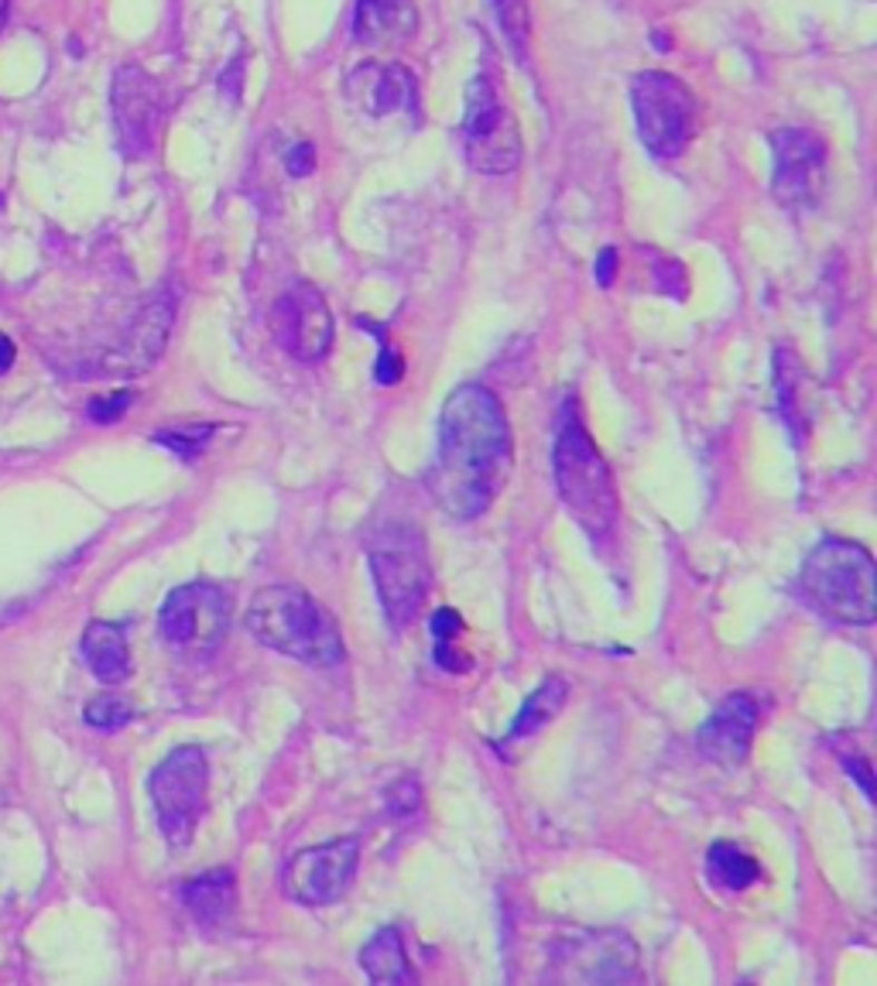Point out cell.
<instances>
[{
  "label": "cell",
  "instance_id": "6da1fadb",
  "mask_svg": "<svg viewBox=\"0 0 877 986\" xmlns=\"http://www.w3.org/2000/svg\"><path fill=\"white\" fill-rule=\"evenodd\" d=\"M515 466L511 426L500 398L484 384H459L436 429V459L426 487L452 521H477L500 497Z\"/></svg>",
  "mask_w": 877,
  "mask_h": 986
},
{
  "label": "cell",
  "instance_id": "7a4b0ae2",
  "mask_svg": "<svg viewBox=\"0 0 877 986\" xmlns=\"http://www.w3.org/2000/svg\"><path fill=\"white\" fill-rule=\"evenodd\" d=\"M247 631L267 651L309 668H337L343 662V637L333 617L299 586H264L251 596Z\"/></svg>",
  "mask_w": 877,
  "mask_h": 986
},
{
  "label": "cell",
  "instance_id": "3957f363",
  "mask_svg": "<svg viewBox=\"0 0 877 986\" xmlns=\"http://www.w3.org/2000/svg\"><path fill=\"white\" fill-rule=\"evenodd\" d=\"M874 579L877 566L864 545L847 538H822L806 555L796 589L819 617L847 627H870L877 617Z\"/></svg>",
  "mask_w": 877,
  "mask_h": 986
},
{
  "label": "cell",
  "instance_id": "277c9868",
  "mask_svg": "<svg viewBox=\"0 0 877 986\" xmlns=\"http://www.w3.org/2000/svg\"><path fill=\"white\" fill-rule=\"evenodd\" d=\"M552 477H556L559 500L573 514V521L589 535L593 545H607L617 525V487L607 459L600 456L589 432L569 408L556 449H552Z\"/></svg>",
  "mask_w": 877,
  "mask_h": 986
},
{
  "label": "cell",
  "instance_id": "5b68a950",
  "mask_svg": "<svg viewBox=\"0 0 877 986\" xmlns=\"http://www.w3.org/2000/svg\"><path fill=\"white\" fill-rule=\"evenodd\" d=\"M627 97L637 137L649 155L679 158L700 127V104L692 97V89L672 72L644 69L631 79Z\"/></svg>",
  "mask_w": 877,
  "mask_h": 986
},
{
  "label": "cell",
  "instance_id": "8992f818",
  "mask_svg": "<svg viewBox=\"0 0 877 986\" xmlns=\"http://www.w3.org/2000/svg\"><path fill=\"white\" fill-rule=\"evenodd\" d=\"M367 562H371V579L391 631H405L419 617L432 583L422 538L405 528H388L367 548Z\"/></svg>",
  "mask_w": 877,
  "mask_h": 986
},
{
  "label": "cell",
  "instance_id": "52a82bcc",
  "mask_svg": "<svg viewBox=\"0 0 877 986\" xmlns=\"http://www.w3.org/2000/svg\"><path fill=\"white\" fill-rule=\"evenodd\" d=\"M459 145L467 165L484 175H507L522 165V127L484 72L467 82Z\"/></svg>",
  "mask_w": 877,
  "mask_h": 986
},
{
  "label": "cell",
  "instance_id": "ba28073f",
  "mask_svg": "<svg viewBox=\"0 0 877 986\" xmlns=\"http://www.w3.org/2000/svg\"><path fill=\"white\" fill-rule=\"evenodd\" d=\"M206 788H209V764H206L203 746L196 743L175 746L148 778L158 829L175 853L186 850L196 836V826L206 809Z\"/></svg>",
  "mask_w": 877,
  "mask_h": 986
},
{
  "label": "cell",
  "instance_id": "9c48e42d",
  "mask_svg": "<svg viewBox=\"0 0 877 986\" xmlns=\"http://www.w3.org/2000/svg\"><path fill=\"white\" fill-rule=\"evenodd\" d=\"M230 627V599L213 583H186L168 593L158 614L162 641L182 657H209Z\"/></svg>",
  "mask_w": 877,
  "mask_h": 986
},
{
  "label": "cell",
  "instance_id": "30bf717a",
  "mask_svg": "<svg viewBox=\"0 0 877 986\" xmlns=\"http://www.w3.org/2000/svg\"><path fill=\"white\" fill-rule=\"evenodd\" d=\"M552 979L563 983H624L637 976V946L624 931H576L548 949Z\"/></svg>",
  "mask_w": 877,
  "mask_h": 986
},
{
  "label": "cell",
  "instance_id": "8fae6325",
  "mask_svg": "<svg viewBox=\"0 0 877 986\" xmlns=\"http://www.w3.org/2000/svg\"><path fill=\"white\" fill-rule=\"evenodd\" d=\"M771 193L789 209H812L826 193V145L806 127H781L771 134Z\"/></svg>",
  "mask_w": 877,
  "mask_h": 986
},
{
  "label": "cell",
  "instance_id": "7c38bea8",
  "mask_svg": "<svg viewBox=\"0 0 877 986\" xmlns=\"http://www.w3.org/2000/svg\"><path fill=\"white\" fill-rule=\"evenodd\" d=\"M360 867V842L357 836H340L295 853L285 867V887L299 905L330 908L337 905Z\"/></svg>",
  "mask_w": 877,
  "mask_h": 986
},
{
  "label": "cell",
  "instance_id": "4fadbf2b",
  "mask_svg": "<svg viewBox=\"0 0 877 986\" xmlns=\"http://www.w3.org/2000/svg\"><path fill=\"white\" fill-rule=\"evenodd\" d=\"M271 336L292 360L315 363L333 346V312L309 281H295L271 309Z\"/></svg>",
  "mask_w": 877,
  "mask_h": 986
},
{
  "label": "cell",
  "instance_id": "5bb4252c",
  "mask_svg": "<svg viewBox=\"0 0 877 986\" xmlns=\"http://www.w3.org/2000/svg\"><path fill=\"white\" fill-rule=\"evenodd\" d=\"M110 104H114V124L124 140V148L130 155H142L155 145L162 117H165V100L158 82L137 66H124L114 76L110 89Z\"/></svg>",
  "mask_w": 877,
  "mask_h": 986
},
{
  "label": "cell",
  "instance_id": "9a60e30c",
  "mask_svg": "<svg viewBox=\"0 0 877 986\" xmlns=\"http://www.w3.org/2000/svg\"><path fill=\"white\" fill-rule=\"evenodd\" d=\"M758 730V702L744 692L727 695L696 733L700 754L720 768H741L751 754Z\"/></svg>",
  "mask_w": 877,
  "mask_h": 986
},
{
  "label": "cell",
  "instance_id": "2e32d148",
  "mask_svg": "<svg viewBox=\"0 0 877 986\" xmlns=\"http://www.w3.org/2000/svg\"><path fill=\"white\" fill-rule=\"evenodd\" d=\"M350 100L371 117H391L415 110V76L405 66H360L347 79Z\"/></svg>",
  "mask_w": 877,
  "mask_h": 986
},
{
  "label": "cell",
  "instance_id": "e0dca14e",
  "mask_svg": "<svg viewBox=\"0 0 877 986\" xmlns=\"http://www.w3.org/2000/svg\"><path fill=\"white\" fill-rule=\"evenodd\" d=\"M419 28L415 0H357L353 4V38L367 49H394Z\"/></svg>",
  "mask_w": 877,
  "mask_h": 986
},
{
  "label": "cell",
  "instance_id": "ac0fdd59",
  "mask_svg": "<svg viewBox=\"0 0 877 986\" xmlns=\"http://www.w3.org/2000/svg\"><path fill=\"white\" fill-rule=\"evenodd\" d=\"M168 322H172V305L168 302L165 305L162 302L145 305V312L137 315L134 329L127 333L124 346L114 353V360L107 367L134 373V370H145L148 363H155V357L162 353V346L168 340Z\"/></svg>",
  "mask_w": 877,
  "mask_h": 986
},
{
  "label": "cell",
  "instance_id": "d6986e66",
  "mask_svg": "<svg viewBox=\"0 0 877 986\" xmlns=\"http://www.w3.org/2000/svg\"><path fill=\"white\" fill-rule=\"evenodd\" d=\"M182 895V905H186V911L206 925V928H216L230 918V911H234L237 905V880H234V870H209V873H199L193 880H186L178 887Z\"/></svg>",
  "mask_w": 877,
  "mask_h": 986
},
{
  "label": "cell",
  "instance_id": "ffe728a7",
  "mask_svg": "<svg viewBox=\"0 0 877 986\" xmlns=\"http://www.w3.org/2000/svg\"><path fill=\"white\" fill-rule=\"evenodd\" d=\"M79 651H82V662L86 668L94 672L100 682H120L127 679L130 672V651H127V637L117 624H107V621H94L86 627L82 641H79Z\"/></svg>",
  "mask_w": 877,
  "mask_h": 986
},
{
  "label": "cell",
  "instance_id": "44dd1931",
  "mask_svg": "<svg viewBox=\"0 0 877 986\" xmlns=\"http://www.w3.org/2000/svg\"><path fill=\"white\" fill-rule=\"evenodd\" d=\"M360 969L371 983H384V986H405L415 979V969L405 953V938L394 925L378 928L367 938L360 949Z\"/></svg>",
  "mask_w": 877,
  "mask_h": 986
},
{
  "label": "cell",
  "instance_id": "7402d4cb",
  "mask_svg": "<svg viewBox=\"0 0 877 986\" xmlns=\"http://www.w3.org/2000/svg\"><path fill=\"white\" fill-rule=\"evenodd\" d=\"M566 695H569V685H566V679H559V675H552V679H545L528 699H525V706L518 710V716H515V723L507 726V733H504V743H522V740H528V736H535L542 726H548L552 720H556L559 713H563V706H566Z\"/></svg>",
  "mask_w": 877,
  "mask_h": 986
},
{
  "label": "cell",
  "instance_id": "603a6c76",
  "mask_svg": "<svg viewBox=\"0 0 877 986\" xmlns=\"http://www.w3.org/2000/svg\"><path fill=\"white\" fill-rule=\"evenodd\" d=\"M707 877L723 890H748L761 880V867L737 842H713L707 853Z\"/></svg>",
  "mask_w": 877,
  "mask_h": 986
},
{
  "label": "cell",
  "instance_id": "cb8c5ba5",
  "mask_svg": "<svg viewBox=\"0 0 877 986\" xmlns=\"http://www.w3.org/2000/svg\"><path fill=\"white\" fill-rule=\"evenodd\" d=\"M490 11L500 25V35L511 45V52L518 59L528 56V41H532V14H528V0H490Z\"/></svg>",
  "mask_w": 877,
  "mask_h": 986
},
{
  "label": "cell",
  "instance_id": "d4e9b609",
  "mask_svg": "<svg viewBox=\"0 0 877 986\" xmlns=\"http://www.w3.org/2000/svg\"><path fill=\"white\" fill-rule=\"evenodd\" d=\"M459 631H464V617L456 614V609H449V606H442L439 614L432 617V641H436V662L446 668V672H456V662L452 657H467L470 662V654H464V651H456L452 647V641L459 637Z\"/></svg>",
  "mask_w": 877,
  "mask_h": 986
},
{
  "label": "cell",
  "instance_id": "484cf974",
  "mask_svg": "<svg viewBox=\"0 0 877 986\" xmlns=\"http://www.w3.org/2000/svg\"><path fill=\"white\" fill-rule=\"evenodd\" d=\"M130 706L124 699H117V695H97L94 702H89L86 706V713H82V720H86V726H94V730H120V726H127L130 723Z\"/></svg>",
  "mask_w": 877,
  "mask_h": 986
},
{
  "label": "cell",
  "instance_id": "4316f807",
  "mask_svg": "<svg viewBox=\"0 0 877 986\" xmlns=\"http://www.w3.org/2000/svg\"><path fill=\"white\" fill-rule=\"evenodd\" d=\"M206 436H213V429H196V432H158L155 436V442H162V446H168V449H175L178 456H196L203 446H206Z\"/></svg>",
  "mask_w": 877,
  "mask_h": 986
},
{
  "label": "cell",
  "instance_id": "83f0119b",
  "mask_svg": "<svg viewBox=\"0 0 877 986\" xmlns=\"http://www.w3.org/2000/svg\"><path fill=\"white\" fill-rule=\"evenodd\" d=\"M401 373H405V360H401V353L394 350V346H381V357H378V363H374V381L381 384V388H394L398 381H401Z\"/></svg>",
  "mask_w": 877,
  "mask_h": 986
},
{
  "label": "cell",
  "instance_id": "f1b7e54d",
  "mask_svg": "<svg viewBox=\"0 0 877 986\" xmlns=\"http://www.w3.org/2000/svg\"><path fill=\"white\" fill-rule=\"evenodd\" d=\"M130 401H134L130 391H114L107 398H94V401H89V418H94V421H117L127 411Z\"/></svg>",
  "mask_w": 877,
  "mask_h": 986
},
{
  "label": "cell",
  "instance_id": "f546056e",
  "mask_svg": "<svg viewBox=\"0 0 877 986\" xmlns=\"http://www.w3.org/2000/svg\"><path fill=\"white\" fill-rule=\"evenodd\" d=\"M285 165H289V175H295V178L309 175L312 165H315V152H312V145H295V148H289Z\"/></svg>",
  "mask_w": 877,
  "mask_h": 986
},
{
  "label": "cell",
  "instance_id": "4dcf8cb0",
  "mask_svg": "<svg viewBox=\"0 0 877 986\" xmlns=\"http://www.w3.org/2000/svg\"><path fill=\"white\" fill-rule=\"evenodd\" d=\"M614 267H617V251L604 247V254H600V261H596V281H600V285H611Z\"/></svg>",
  "mask_w": 877,
  "mask_h": 986
},
{
  "label": "cell",
  "instance_id": "1f68e13d",
  "mask_svg": "<svg viewBox=\"0 0 877 986\" xmlns=\"http://www.w3.org/2000/svg\"><path fill=\"white\" fill-rule=\"evenodd\" d=\"M844 764H847V774H854V778L860 781L864 794H867V798H874V784H870V768H867V761H857V758H844Z\"/></svg>",
  "mask_w": 877,
  "mask_h": 986
},
{
  "label": "cell",
  "instance_id": "d6a6232c",
  "mask_svg": "<svg viewBox=\"0 0 877 986\" xmlns=\"http://www.w3.org/2000/svg\"><path fill=\"white\" fill-rule=\"evenodd\" d=\"M14 357H18V350H14V343L0 333V373H8L11 367H14Z\"/></svg>",
  "mask_w": 877,
  "mask_h": 986
},
{
  "label": "cell",
  "instance_id": "836d02e7",
  "mask_svg": "<svg viewBox=\"0 0 877 986\" xmlns=\"http://www.w3.org/2000/svg\"><path fill=\"white\" fill-rule=\"evenodd\" d=\"M8 14H11V0H0V31L8 25Z\"/></svg>",
  "mask_w": 877,
  "mask_h": 986
},
{
  "label": "cell",
  "instance_id": "e575fe53",
  "mask_svg": "<svg viewBox=\"0 0 877 986\" xmlns=\"http://www.w3.org/2000/svg\"><path fill=\"white\" fill-rule=\"evenodd\" d=\"M0 206H4V203H0Z\"/></svg>",
  "mask_w": 877,
  "mask_h": 986
}]
</instances>
